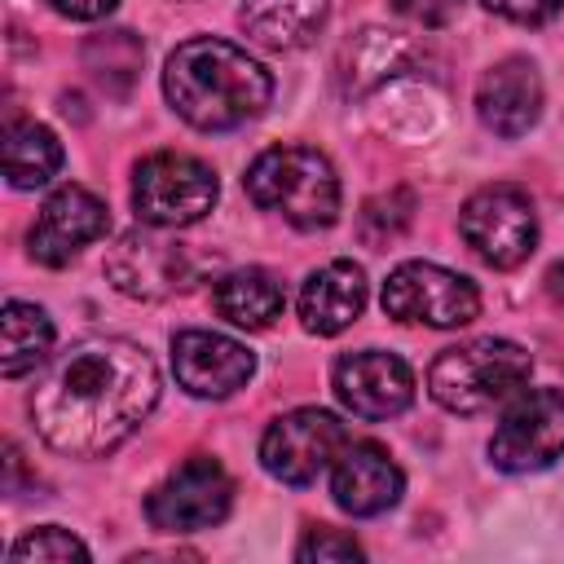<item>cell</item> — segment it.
<instances>
[{"label":"cell","instance_id":"obj_26","mask_svg":"<svg viewBox=\"0 0 564 564\" xmlns=\"http://www.w3.org/2000/svg\"><path fill=\"white\" fill-rule=\"evenodd\" d=\"M388 9L397 18H405V22H414V26L436 31V26H449L458 18L463 0H388Z\"/></svg>","mask_w":564,"mask_h":564},{"label":"cell","instance_id":"obj_14","mask_svg":"<svg viewBox=\"0 0 564 564\" xmlns=\"http://www.w3.org/2000/svg\"><path fill=\"white\" fill-rule=\"evenodd\" d=\"M476 115L494 137H524L542 115V79L529 57L494 62L476 84Z\"/></svg>","mask_w":564,"mask_h":564},{"label":"cell","instance_id":"obj_15","mask_svg":"<svg viewBox=\"0 0 564 564\" xmlns=\"http://www.w3.org/2000/svg\"><path fill=\"white\" fill-rule=\"evenodd\" d=\"M401 489H405L401 467L375 441H357V445L348 441L330 463V498L348 516H379L397 507Z\"/></svg>","mask_w":564,"mask_h":564},{"label":"cell","instance_id":"obj_11","mask_svg":"<svg viewBox=\"0 0 564 564\" xmlns=\"http://www.w3.org/2000/svg\"><path fill=\"white\" fill-rule=\"evenodd\" d=\"M330 388L339 397V405L352 419L379 423L401 414L414 401V375L397 352L383 348H361V352H344L330 370Z\"/></svg>","mask_w":564,"mask_h":564},{"label":"cell","instance_id":"obj_19","mask_svg":"<svg viewBox=\"0 0 564 564\" xmlns=\"http://www.w3.org/2000/svg\"><path fill=\"white\" fill-rule=\"evenodd\" d=\"M212 300H216V313L225 322H234L238 330H269L282 317V308H286L282 282L273 273H264V269H234V273H225L216 282Z\"/></svg>","mask_w":564,"mask_h":564},{"label":"cell","instance_id":"obj_16","mask_svg":"<svg viewBox=\"0 0 564 564\" xmlns=\"http://www.w3.org/2000/svg\"><path fill=\"white\" fill-rule=\"evenodd\" d=\"M106 273L123 295H137V300H159L189 286L185 247L150 234H123L106 256Z\"/></svg>","mask_w":564,"mask_h":564},{"label":"cell","instance_id":"obj_4","mask_svg":"<svg viewBox=\"0 0 564 564\" xmlns=\"http://www.w3.org/2000/svg\"><path fill=\"white\" fill-rule=\"evenodd\" d=\"M533 357L511 339H467L427 366V392L449 414H480L529 383Z\"/></svg>","mask_w":564,"mask_h":564},{"label":"cell","instance_id":"obj_7","mask_svg":"<svg viewBox=\"0 0 564 564\" xmlns=\"http://www.w3.org/2000/svg\"><path fill=\"white\" fill-rule=\"evenodd\" d=\"M463 242L494 269H516L538 247V212L520 185H485L458 212Z\"/></svg>","mask_w":564,"mask_h":564},{"label":"cell","instance_id":"obj_1","mask_svg":"<svg viewBox=\"0 0 564 564\" xmlns=\"http://www.w3.org/2000/svg\"><path fill=\"white\" fill-rule=\"evenodd\" d=\"M159 401V366L132 339H84L66 348L35 383L26 410L35 432L75 458L123 445Z\"/></svg>","mask_w":564,"mask_h":564},{"label":"cell","instance_id":"obj_23","mask_svg":"<svg viewBox=\"0 0 564 564\" xmlns=\"http://www.w3.org/2000/svg\"><path fill=\"white\" fill-rule=\"evenodd\" d=\"M141 57H145V48H141V40H137L132 31H101V35H93V40L84 44L88 70H93L106 88H115V93H123V88L137 79Z\"/></svg>","mask_w":564,"mask_h":564},{"label":"cell","instance_id":"obj_28","mask_svg":"<svg viewBox=\"0 0 564 564\" xmlns=\"http://www.w3.org/2000/svg\"><path fill=\"white\" fill-rule=\"evenodd\" d=\"M62 18H75V22H97V18H106L119 0H48Z\"/></svg>","mask_w":564,"mask_h":564},{"label":"cell","instance_id":"obj_22","mask_svg":"<svg viewBox=\"0 0 564 564\" xmlns=\"http://www.w3.org/2000/svg\"><path fill=\"white\" fill-rule=\"evenodd\" d=\"M62 167V141L44 123H18L4 137V176L13 189H40Z\"/></svg>","mask_w":564,"mask_h":564},{"label":"cell","instance_id":"obj_9","mask_svg":"<svg viewBox=\"0 0 564 564\" xmlns=\"http://www.w3.org/2000/svg\"><path fill=\"white\" fill-rule=\"evenodd\" d=\"M348 445V423H339L330 410L304 405L282 419H273L260 436V463L282 485H313Z\"/></svg>","mask_w":564,"mask_h":564},{"label":"cell","instance_id":"obj_17","mask_svg":"<svg viewBox=\"0 0 564 564\" xmlns=\"http://www.w3.org/2000/svg\"><path fill=\"white\" fill-rule=\"evenodd\" d=\"M366 308V273L352 260H330L313 269L300 286V322L308 335H339Z\"/></svg>","mask_w":564,"mask_h":564},{"label":"cell","instance_id":"obj_25","mask_svg":"<svg viewBox=\"0 0 564 564\" xmlns=\"http://www.w3.org/2000/svg\"><path fill=\"white\" fill-rule=\"evenodd\" d=\"M295 560H304V564H339V560H361V542L352 538V533H344V529H326V524H317V529H308L304 533V542L295 546Z\"/></svg>","mask_w":564,"mask_h":564},{"label":"cell","instance_id":"obj_18","mask_svg":"<svg viewBox=\"0 0 564 564\" xmlns=\"http://www.w3.org/2000/svg\"><path fill=\"white\" fill-rule=\"evenodd\" d=\"M326 13H330L326 0H242L238 26L273 53H291L317 40Z\"/></svg>","mask_w":564,"mask_h":564},{"label":"cell","instance_id":"obj_8","mask_svg":"<svg viewBox=\"0 0 564 564\" xmlns=\"http://www.w3.org/2000/svg\"><path fill=\"white\" fill-rule=\"evenodd\" d=\"M489 458L498 471H542L564 458V392L524 388L498 419L489 436Z\"/></svg>","mask_w":564,"mask_h":564},{"label":"cell","instance_id":"obj_2","mask_svg":"<svg viewBox=\"0 0 564 564\" xmlns=\"http://www.w3.org/2000/svg\"><path fill=\"white\" fill-rule=\"evenodd\" d=\"M163 93L189 128L229 132L269 106L273 79L247 48L216 35H194L172 48L163 66Z\"/></svg>","mask_w":564,"mask_h":564},{"label":"cell","instance_id":"obj_20","mask_svg":"<svg viewBox=\"0 0 564 564\" xmlns=\"http://www.w3.org/2000/svg\"><path fill=\"white\" fill-rule=\"evenodd\" d=\"M53 348V317L40 304L9 300L0 313V370L4 379H22Z\"/></svg>","mask_w":564,"mask_h":564},{"label":"cell","instance_id":"obj_13","mask_svg":"<svg viewBox=\"0 0 564 564\" xmlns=\"http://www.w3.org/2000/svg\"><path fill=\"white\" fill-rule=\"evenodd\" d=\"M172 370L189 397H229L247 388V379L256 375V357L247 352V344L220 330H181L172 335Z\"/></svg>","mask_w":564,"mask_h":564},{"label":"cell","instance_id":"obj_6","mask_svg":"<svg viewBox=\"0 0 564 564\" xmlns=\"http://www.w3.org/2000/svg\"><path fill=\"white\" fill-rule=\"evenodd\" d=\"M383 313L410 326L454 330L480 313V291L454 269H441L432 260H405L383 282Z\"/></svg>","mask_w":564,"mask_h":564},{"label":"cell","instance_id":"obj_21","mask_svg":"<svg viewBox=\"0 0 564 564\" xmlns=\"http://www.w3.org/2000/svg\"><path fill=\"white\" fill-rule=\"evenodd\" d=\"M414 57V44L388 31H361L339 62V84L344 93H370L375 84L392 79L397 70H405V62Z\"/></svg>","mask_w":564,"mask_h":564},{"label":"cell","instance_id":"obj_27","mask_svg":"<svg viewBox=\"0 0 564 564\" xmlns=\"http://www.w3.org/2000/svg\"><path fill=\"white\" fill-rule=\"evenodd\" d=\"M485 9L520 26H542L564 9V0H485Z\"/></svg>","mask_w":564,"mask_h":564},{"label":"cell","instance_id":"obj_5","mask_svg":"<svg viewBox=\"0 0 564 564\" xmlns=\"http://www.w3.org/2000/svg\"><path fill=\"white\" fill-rule=\"evenodd\" d=\"M216 172L181 150H159L132 172V207L154 229H185L216 207Z\"/></svg>","mask_w":564,"mask_h":564},{"label":"cell","instance_id":"obj_24","mask_svg":"<svg viewBox=\"0 0 564 564\" xmlns=\"http://www.w3.org/2000/svg\"><path fill=\"white\" fill-rule=\"evenodd\" d=\"M9 560H13V564H62V560H88V546H84L70 529L44 524V529L22 533V538L9 546Z\"/></svg>","mask_w":564,"mask_h":564},{"label":"cell","instance_id":"obj_10","mask_svg":"<svg viewBox=\"0 0 564 564\" xmlns=\"http://www.w3.org/2000/svg\"><path fill=\"white\" fill-rule=\"evenodd\" d=\"M229 507H234V480H229V471L216 458L194 454L163 485L150 489L145 520L159 533H198V529H216L229 516Z\"/></svg>","mask_w":564,"mask_h":564},{"label":"cell","instance_id":"obj_12","mask_svg":"<svg viewBox=\"0 0 564 564\" xmlns=\"http://www.w3.org/2000/svg\"><path fill=\"white\" fill-rule=\"evenodd\" d=\"M106 229H110L106 203L84 185H62L44 198L35 225L26 229V251H31V260H40L48 269H62L88 242L106 238Z\"/></svg>","mask_w":564,"mask_h":564},{"label":"cell","instance_id":"obj_3","mask_svg":"<svg viewBox=\"0 0 564 564\" xmlns=\"http://www.w3.org/2000/svg\"><path fill=\"white\" fill-rule=\"evenodd\" d=\"M247 194L256 207L278 212L295 229H326L339 216V172L313 145H273L264 150L247 176Z\"/></svg>","mask_w":564,"mask_h":564}]
</instances>
